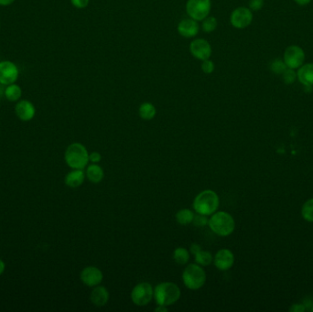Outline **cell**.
I'll use <instances>...</instances> for the list:
<instances>
[{"label":"cell","instance_id":"1","mask_svg":"<svg viewBox=\"0 0 313 312\" xmlns=\"http://www.w3.org/2000/svg\"><path fill=\"white\" fill-rule=\"evenodd\" d=\"M219 204L218 194L211 190H205L196 196L192 207L196 213L211 216L212 213L217 211Z\"/></svg>","mask_w":313,"mask_h":312},{"label":"cell","instance_id":"2","mask_svg":"<svg viewBox=\"0 0 313 312\" xmlns=\"http://www.w3.org/2000/svg\"><path fill=\"white\" fill-rule=\"evenodd\" d=\"M208 226L213 234L226 237L233 234L235 229L234 217L226 211H215L209 218Z\"/></svg>","mask_w":313,"mask_h":312},{"label":"cell","instance_id":"3","mask_svg":"<svg viewBox=\"0 0 313 312\" xmlns=\"http://www.w3.org/2000/svg\"><path fill=\"white\" fill-rule=\"evenodd\" d=\"M180 289L173 282H161L154 288V299L157 305L169 307L180 299Z\"/></svg>","mask_w":313,"mask_h":312},{"label":"cell","instance_id":"4","mask_svg":"<svg viewBox=\"0 0 313 312\" xmlns=\"http://www.w3.org/2000/svg\"><path fill=\"white\" fill-rule=\"evenodd\" d=\"M64 159L70 169L84 170L89 162V153L83 144L72 143L66 148Z\"/></svg>","mask_w":313,"mask_h":312},{"label":"cell","instance_id":"5","mask_svg":"<svg viewBox=\"0 0 313 312\" xmlns=\"http://www.w3.org/2000/svg\"><path fill=\"white\" fill-rule=\"evenodd\" d=\"M207 280L206 272L202 265L190 264L182 272L184 286L191 290H198L203 288Z\"/></svg>","mask_w":313,"mask_h":312},{"label":"cell","instance_id":"6","mask_svg":"<svg viewBox=\"0 0 313 312\" xmlns=\"http://www.w3.org/2000/svg\"><path fill=\"white\" fill-rule=\"evenodd\" d=\"M154 296V289L148 282H141L134 287L131 291V300L139 307L149 304Z\"/></svg>","mask_w":313,"mask_h":312},{"label":"cell","instance_id":"7","mask_svg":"<svg viewBox=\"0 0 313 312\" xmlns=\"http://www.w3.org/2000/svg\"><path fill=\"white\" fill-rule=\"evenodd\" d=\"M211 7V0H188L186 11L191 18L200 21L209 16Z\"/></svg>","mask_w":313,"mask_h":312},{"label":"cell","instance_id":"8","mask_svg":"<svg viewBox=\"0 0 313 312\" xmlns=\"http://www.w3.org/2000/svg\"><path fill=\"white\" fill-rule=\"evenodd\" d=\"M19 75L16 64L10 61L0 62V85L7 86L15 84Z\"/></svg>","mask_w":313,"mask_h":312},{"label":"cell","instance_id":"9","mask_svg":"<svg viewBox=\"0 0 313 312\" xmlns=\"http://www.w3.org/2000/svg\"><path fill=\"white\" fill-rule=\"evenodd\" d=\"M284 63L290 69L299 68L305 61V53L303 50L296 45H292L285 51L284 53Z\"/></svg>","mask_w":313,"mask_h":312},{"label":"cell","instance_id":"10","mask_svg":"<svg viewBox=\"0 0 313 312\" xmlns=\"http://www.w3.org/2000/svg\"><path fill=\"white\" fill-rule=\"evenodd\" d=\"M81 281L87 287L94 288L102 282L104 278L103 272L96 266L89 265L85 267L80 274Z\"/></svg>","mask_w":313,"mask_h":312},{"label":"cell","instance_id":"11","mask_svg":"<svg viewBox=\"0 0 313 312\" xmlns=\"http://www.w3.org/2000/svg\"><path fill=\"white\" fill-rule=\"evenodd\" d=\"M253 20V14L249 8H237L235 9L231 17L230 21L231 24L236 29H244L250 25Z\"/></svg>","mask_w":313,"mask_h":312},{"label":"cell","instance_id":"12","mask_svg":"<svg viewBox=\"0 0 313 312\" xmlns=\"http://www.w3.org/2000/svg\"><path fill=\"white\" fill-rule=\"evenodd\" d=\"M190 52L196 59L204 61L211 57V47L210 43L203 39H196L190 45Z\"/></svg>","mask_w":313,"mask_h":312},{"label":"cell","instance_id":"13","mask_svg":"<svg viewBox=\"0 0 313 312\" xmlns=\"http://www.w3.org/2000/svg\"><path fill=\"white\" fill-rule=\"evenodd\" d=\"M235 263V256L231 250L220 249L213 257V264L220 271L229 270Z\"/></svg>","mask_w":313,"mask_h":312},{"label":"cell","instance_id":"14","mask_svg":"<svg viewBox=\"0 0 313 312\" xmlns=\"http://www.w3.org/2000/svg\"><path fill=\"white\" fill-rule=\"evenodd\" d=\"M15 112L18 119L24 122L32 120L36 115V108L32 102L28 100H21L17 103Z\"/></svg>","mask_w":313,"mask_h":312},{"label":"cell","instance_id":"15","mask_svg":"<svg viewBox=\"0 0 313 312\" xmlns=\"http://www.w3.org/2000/svg\"><path fill=\"white\" fill-rule=\"evenodd\" d=\"M200 26L192 18H186L181 20L178 25V32L184 38H193L198 34Z\"/></svg>","mask_w":313,"mask_h":312},{"label":"cell","instance_id":"16","mask_svg":"<svg viewBox=\"0 0 313 312\" xmlns=\"http://www.w3.org/2000/svg\"><path fill=\"white\" fill-rule=\"evenodd\" d=\"M90 300L95 307H104L109 300V292L106 288L103 286L94 287L90 294Z\"/></svg>","mask_w":313,"mask_h":312},{"label":"cell","instance_id":"17","mask_svg":"<svg viewBox=\"0 0 313 312\" xmlns=\"http://www.w3.org/2000/svg\"><path fill=\"white\" fill-rule=\"evenodd\" d=\"M86 179V173L84 170H72L71 172H68L65 176L64 182L69 188L76 189L83 185Z\"/></svg>","mask_w":313,"mask_h":312},{"label":"cell","instance_id":"18","mask_svg":"<svg viewBox=\"0 0 313 312\" xmlns=\"http://www.w3.org/2000/svg\"><path fill=\"white\" fill-rule=\"evenodd\" d=\"M297 77L306 87H312L313 86V63L301 65L297 70Z\"/></svg>","mask_w":313,"mask_h":312},{"label":"cell","instance_id":"19","mask_svg":"<svg viewBox=\"0 0 313 312\" xmlns=\"http://www.w3.org/2000/svg\"><path fill=\"white\" fill-rule=\"evenodd\" d=\"M86 177L92 183H94V184L100 183L104 177V173L102 167H100L98 164H94V163L89 165L87 167V172H86Z\"/></svg>","mask_w":313,"mask_h":312},{"label":"cell","instance_id":"20","mask_svg":"<svg viewBox=\"0 0 313 312\" xmlns=\"http://www.w3.org/2000/svg\"><path fill=\"white\" fill-rule=\"evenodd\" d=\"M194 215H195V213L190 209H181L180 211H177V213L175 215V219L179 225L185 226V225H189L192 224Z\"/></svg>","mask_w":313,"mask_h":312},{"label":"cell","instance_id":"21","mask_svg":"<svg viewBox=\"0 0 313 312\" xmlns=\"http://www.w3.org/2000/svg\"><path fill=\"white\" fill-rule=\"evenodd\" d=\"M22 95V90L21 87L17 86L16 84H12L7 86L5 88V94L4 96L10 102H17Z\"/></svg>","mask_w":313,"mask_h":312},{"label":"cell","instance_id":"22","mask_svg":"<svg viewBox=\"0 0 313 312\" xmlns=\"http://www.w3.org/2000/svg\"><path fill=\"white\" fill-rule=\"evenodd\" d=\"M139 117L144 120H152L156 117V107L151 103H143L139 109Z\"/></svg>","mask_w":313,"mask_h":312},{"label":"cell","instance_id":"23","mask_svg":"<svg viewBox=\"0 0 313 312\" xmlns=\"http://www.w3.org/2000/svg\"><path fill=\"white\" fill-rule=\"evenodd\" d=\"M173 260L180 265H186L190 260V252L184 247H177L173 252Z\"/></svg>","mask_w":313,"mask_h":312},{"label":"cell","instance_id":"24","mask_svg":"<svg viewBox=\"0 0 313 312\" xmlns=\"http://www.w3.org/2000/svg\"><path fill=\"white\" fill-rule=\"evenodd\" d=\"M194 258H195L196 264L202 265V266H207V265H211V263L213 262V257H212L211 252L205 251L204 249L199 251L196 255H194Z\"/></svg>","mask_w":313,"mask_h":312},{"label":"cell","instance_id":"25","mask_svg":"<svg viewBox=\"0 0 313 312\" xmlns=\"http://www.w3.org/2000/svg\"><path fill=\"white\" fill-rule=\"evenodd\" d=\"M301 213H302V217L305 219L306 221L308 222H313V199H311L309 201H307L304 205L302 206V210H301Z\"/></svg>","mask_w":313,"mask_h":312},{"label":"cell","instance_id":"26","mask_svg":"<svg viewBox=\"0 0 313 312\" xmlns=\"http://www.w3.org/2000/svg\"><path fill=\"white\" fill-rule=\"evenodd\" d=\"M203 30L206 33H210L215 31L217 27V19L213 17H206L203 20Z\"/></svg>","mask_w":313,"mask_h":312},{"label":"cell","instance_id":"27","mask_svg":"<svg viewBox=\"0 0 313 312\" xmlns=\"http://www.w3.org/2000/svg\"><path fill=\"white\" fill-rule=\"evenodd\" d=\"M270 68L276 74H282L288 67L286 63H284V61H282L280 59H276L271 63Z\"/></svg>","mask_w":313,"mask_h":312},{"label":"cell","instance_id":"28","mask_svg":"<svg viewBox=\"0 0 313 312\" xmlns=\"http://www.w3.org/2000/svg\"><path fill=\"white\" fill-rule=\"evenodd\" d=\"M208 222H209V219L206 215L196 213L193 221H192V224L196 227H204L208 225Z\"/></svg>","mask_w":313,"mask_h":312},{"label":"cell","instance_id":"29","mask_svg":"<svg viewBox=\"0 0 313 312\" xmlns=\"http://www.w3.org/2000/svg\"><path fill=\"white\" fill-rule=\"evenodd\" d=\"M282 76L284 79V82L288 85L293 84L297 78V74L295 73V71L293 70V69H290V68L286 69V70L282 73Z\"/></svg>","mask_w":313,"mask_h":312},{"label":"cell","instance_id":"30","mask_svg":"<svg viewBox=\"0 0 313 312\" xmlns=\"http://www.w3.org/2000/svg\"><path fill=\"white\" fill-rule=\"evenodd\" d=\"M202 70L206 74H211L214 70V64L209 59L204 60L202 63Z\"/></svg>","mask_w":313,"mask_h":312},{"label":"cell","instance_id":"31","mask_svg":"<svg viewBox=\"0 0 313 312\" xmlns=\"http://www.w3.org/2000/svg\"><path fill=\"white\" fill-rule=\"evenodd\" d=\"M263 6H264V0H250L249 2V8L255 11L260 10Z\"/></svg>","mask_w":313,"mask_h":312},{"label":"cell","instance_id":"32","mask_svg":"<svg viewBox=\"0 0 313 312\" xmlns=\"http://www.w3.org/2000/svg\"><path fill=\"white\" fill-rule=\"evenodd\" d=\"M90 0H70L73 7L76 8H86L89 5Z\"/></svg>","mask_w":313,"mask_h":312},{"label":"cell","instance_id":"33","mask_svg":"<svg viewBox=\"0 0 313 312\" xmlns=\"http://www.w3.org/2000/svg\"><path fill=\"white\" fill-rule=\"evenodd\" d=\"M101 159H102L101 154L96 152V151H94L91 154H89V161H91L92 163L97 164V163H99L101 161Z\"/></svg>","mask_w":313,"mask_h":312},{"label":"cell","instance_id":"34","mask_svg":"<svg viewBox=\"0 0 313 312\" xmlns=\"http://www.w3.org/2000/svg\"><path fill=\"white\" fill-rule=\"evenodd\" d=\"M202 249H203V248H202L201 244H199V243H193L191 245L190 253H191V254H192V255L194 256V255H196L199 251H201Z\"/></svg>","mask_w":313,"mask_h":312},{"label":"cell","instance_id":"35","mask_svg":"<svg viewBox=\"0 0 313 312\" xmlns=\"http://www.w3.org/2000/svg\"><path fill=\"white\" fill-rule=\"evenodd\" d=\"M305 306L301 304H294L290 309V312H303L305 311Z\"/></svg>","mask_w":313,"mask_h":312},{"label":"cell","instance_id":"36","mask_svg":"<svg viewBox=\"0 0 313 312\" xmlns=\"http://www.w3.org/2000/svg\"><path fill=\"white\" fill-rule=\"evenodd\" d=\"M15 2V0H0V6L6 7V6H9L11 4H13Z\"/></svg>","mask_w":313,"mask_h":312},{"label":"cell","instance_id":"37","mask_svg":"<svg viewBox=\"0 0 313 312\" xmlns=\"http://www.w3.org/2000/svg\"><path fill=\"white\" fill-rule=\"evenodd\" d=\"M156 312H168V307L166 306H162V305H157L156 309H155Z\"/></svg>","mask_w":313,"mask_h":312},{"label":"cell","instance_id":"38","mask_svg":"<svg viewBox=\"0 0 313 312\" xmlns=\"http://www.w3.org/2000/svg\"><path fill=\"white\" fill-rule=\"evenodd\" d=\"M299 6H306L311 3L312 0H294Z\"/></svg>","mask_w":313,"mask_h":312},{"label":"cell","instance_id":"39","mask_svg":"<svg viewBox=\"0 0 313 312\" xmlns=\"http://www.w3.org/2000/svg\"><path fill=\"white\" fill-rule=\"evenodd\" d=\"M5 269H6V264L2 259H0V276L4 273Z\"/></svg>","mask_w":313,"mask_h":312},{"label":"cell","instance_id":"40","mask_svg":"<svg viewBox=\"0 0 313 312\" xmlns=\"http://www.w3.org/2000/svg\"><path fill=\"white\" fill-rule=\"evenodd\" d=\"M312 312H313V308H312Z\"/></svg>","mask_w":313,"mask_h":312}]
</instances>
